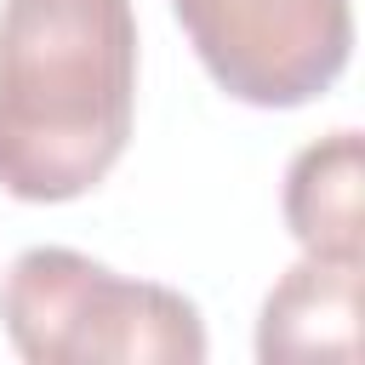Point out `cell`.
Instances as JSON below:
<instances>
[{"label": "cell", "instance_id": "7a4b0ae2", "mask_svg": "<svg viewBox=\"0 0 365 365\" xmlns=\"http://www.w3.org/2000/svg\"><path fill=\"white\" fill-rule=\"evenodd\" d=\"M0 325L29 365H200V308L68 245H29L0 279Z\"/></svg>", "mask_w": 365, "mask_h": 365}, {"label": "cell", "instance_id": "277c9868", "mask_svg": "<svg viewBox=\"0 0 365 365\" xmlns=\"http://www.w3.org/2000/svg\"><path fill=\"white\" fill-rule=\"evenodd\" d=\"M257 359H359V262L302 257L262 297Z\"/></svg>", "mask_w": 365, "mask_h": 365}, {"label": "cell", "instance_id": "5b68a950", "mask_svg": "<svg viewBox=\"0 0 365 365\" xmlns=\"http://www.w3.org/2000/svg\"><path fill=\"white\" fill-rule=\"evenodd\" d=\"M359 188H365V143L359 131H331L308 143L291 171H285V228L308 257L331 262H359L365 257V217H359Z\"/></svg>", "mask_w": 365, "mask_h": 365}, {"label": "cell", "instance_id": "3957f363", "mask_svg": "<svg viewBox=\"0 0 365 365\" xmlns=\"http://www.w3.org/2000/svg\"><path fill=\"white\" fill-rule=\"evenodd\" d=\"M205 74L251 108H302L354 51L348 0H171Z\"/></svg>", "mask_w": 365, "mask_h": 365}, {"label": "cell", "instance_id": "6da1fadb", "mask_svg": "<svg viewBox=\"0 0 365 365\" xmlns=\"http://www.w3.org/2000/svg\"><path fill=\"white\" fill-rule=\"evenodd\" d=\"M131 0L0 6V188L29 205L91 194L131 143Z\"/></svg>", "mask_w": 365, "mask_h": 365}]
</instances>
